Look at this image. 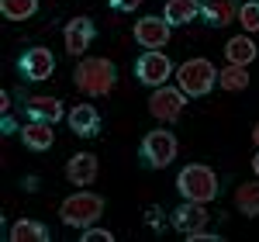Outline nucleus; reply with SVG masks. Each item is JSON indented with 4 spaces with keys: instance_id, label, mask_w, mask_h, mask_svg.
I'll return each instance as SVG.
<instances>
[{
    "instance_id": "1",
    "label": "nucleus",
    "mask_w": 259,
    "mask_h": 242,
    "mask_svg": "<svg viewBox=\"0 0 259 242\" xmlns=\"http://www.w3.org/2000/svg\"><path fill=\"white\" fill-rule=\"evenodd\" d=\"M73 83L80 87L87 97H107L114 90V83H118V69H114V62L104 59V56H87V59L76 62Z\"/></svg>"
},
{
    "instance_id": "2",
    "label": "nucleus",
    "mask_w": 259,
    "mask_h": 242,
    "mask_svg": "<svg viewBox=\"0 0 259 242\" xmlns=\"http://www.w3.org/2000/svg\"><path fill=\"white\" fill-rule=\"evenodd\" d=\"M218 173L211 170V166H204V163H190V166H183L177 177V190L183 194V201H214L218 197Z\"/></svg>"
},
{
    "instance_id": "3",
    "label": "nucleus",
    "mask_w": 259,
    "mask_h": 242,
    "mask_svg": "<svg viewBox=\"0 0 259 242\" xmlns=\"http://www.w3.org/2000/svg\"><path fill=\"white\" fill-rule=\"evenodd\" d=\"M100 215H104V197L90 194L87 187H80V194H69L59 204V218L69 228H90L94 222H100Z\"/></svg>"
},
{
    "instance_id": "4",
    "label": "nucleus",
    "mask_w": 259,
    "mask_h": 242,
    "mask_svg": "<svg viewBox=\"0 0 259 242\" xmlns=\"http://www.w3.org/2000/svg\"><path fill=\"white\" fill-rule=\"evenodd\" d=\"M177 87L187 94V97H207V94L218 87V69L204 59V56L187 59L177 69Z\"/></svg>"
},
{
    "instance_id": "5",
    "label": "nucleus",
    "mask_w": 259,
    "mask_h": 242,
    "mask_svg": "<svg viewBox=\"0 0 259 242\" xmlns=\"http://www.w3.org/2000/svg\"><path fill=\"white\" fill-rule=\"evenodd\" d=\"M180 152V142L177 135L169 132V128H156V132H149L139 145V163L145 170H162V166H169V163L177 159Z\"/></svg>"
},
{
    "instance_id": "6",
    "label": "nucleus",
    "mask_w": 259,
    "mask_h": 242,
    "mask_svg": "<svg viewBox=\"0 0 259 242\" xmlns=\"http://www.w3.org/2000/svg\"><path fill=\"white\" fill-rule=\"evenodd\" d=\"M56 73V56L45 45H28L18 56V76L24 83H41Z\"/></svg>"
},
{
    "instance_id": "7",
    "label": "nucleus",
    "mask_w": 259,
    "mask_h": 242,
    "mask_svg": "<svg viewBox=\"0 0 259 242\" xmlns=\"http://www.w3.org/2000/svg\"><path fill=\"white\" fill-rule=\"evenodd\" d=\"M173 76V62L169 56H162V49H145L139 59H135V80L145 87H162V83Z\"/></svg>"
},
{
    "instance_id": "8",
    "label": "nucleus",
    "mask_w": 259,
    "mask_h": 242,
    "mask_svg": "<svg viewBox=\"0 0 259 242\" xmlns=\"http://www.w3.org/2000/svg\"><path fill=\"white\" fill-rule=\"evenodd\" d=\"M183 107H187V94L180 90V87H156L152 94H149V114L159 121H177L183 114Z\"/></svg>"
},
{
    "instance_id": "9",
    "label": "nucleus",
    "mask_w": 259,
    "mask_h": 242,
    "mask_svg": "<svg viewBox=\"0 0 259 242\" xmlns=\"http://www.w3.org/2000/svg\"><path fill=\"white\" fill-rule=\"evenodd\" d=\"M94 38H97V24H94V18H87V14L69 18L66 28H62V42H66V52L69 56H83L94 45Z\"/></svg>"
},
{
    "instance_id": "10",
    "label": "nucleus",
    "mask_w": 259,
    "mask_h": 242,
    "mask_svg": "<svg viewBox=\"0 0 259 242\" xmlns=\"http://www.w3.org/2000/svg\"><path fill=\"white\" fill-rule=\"evenodd\" d=\"M207 208L200 201H187V204H180L177 211L169 215V225L177 228V232H183V235H194V232H200V228H207Z\"/></svg>"
},
{
    "instance_id": "11",
    "label": "nucleus",
    "mask_w": 259,
    "mask_h": 242,
    "mask_svg": "<svg viewBox=\"0 0 259 242\" xmlns=\"http://www.w3.org/2000/svg\"><path fill=\"white\" fill-rule=\"evenodd\" d=\"M169 21L166 18H142L139 24H135V42H139L142 49H162L166 42H169Z\"/></svg>"
},
{
    "instance_id": "12",
    "label": "nucleus",
    "mask_w": 259,
    "mask_h": 242,
    "mask_svg": "<svg viewBox=\"0 0 259 242\" xmlns=\"http://www.w3.org/2000/svg\"><path fill=\"white\" fill-rule=\"evenodd\" d=\"M69 128H73V135H80V139H94L100 132V111L94 104H76V107H69Z\"/></svg>"
},
{
    "instance_id": "13",
    "label": "nucleus",
    "mask_w": 259,
    "mask_h": 242,
    "mask_svg": "<svg viewBox=\"0 0 259 242\" xmlns=\"http://www.w3.org/2000/svg\"><path fill=\"white\" fill-rule=\"evenodd\" d=\"M97 156L94 152H76L73 159L66 163V180L73 183V187H90V183L97 180Z\"/></svg>"
},
{
    "instance_id": "14",
    "label": "nucleus",
    "mask_w": 259,
    "mask_h": 242,
    "mask_svg": "<svg viewBox=\"0 0 259 242\" xmlns=\"http://www.w3.org/2000/svg\"><path fill=\"white\" fill-rule=\"evenodd\" d=\"M24 111H28V121H49V125H56V121L66 118V107H62L59 97H28L24 101Z\"/></svg>"
},
{
    "instance_id": "15",
    "label": "nucleus",
    "mask_w": 259,
    "mask_h": 242,
    "mask_svg": "<svg viewBox=\"0 0 259 242\" xmlns=\"http://www.w3.org/2000/svg\"><path fill=\"white\" fill-rule=\"evenodd\" d=\"M18 135L31 152H49V149L56 145V132H52L49 121H28V125H21Z\"/></svg>"
},
{
    "instance_id": "16",
    "label": "nucleus",
    "mask_w": 259,
    "mask_h": 242,
    "mask_svg": "<svg viewBox=\"0 0 259 242\" xmlns=\"http://www.w3.org/2000/svg\"><path fill=\"white\" fill-rule=\"evenodd\" d=\"M200 18L211 28H225L232 18H239V4L235 0H200Z\"/></svg>"
},
{
    "instance_id": "17",
    "label": "nucleus",
    "mask_w": 259,
    "mask_h": 242,
    "mask_svg": "<svg viewBox=\"0 0 259 242\" xmlns=\"http://www.w3.org/2000/svg\"><path fill=\"white\" fill-rule=\"evenodd\" d=\"M162 18L169 21L173 28H183V24H190V21L200 18V0H166Z\"/></svg>"
},
{
    "instance_id": "18",
    "label": "nucleus",
    "mask_w": 259,
    "mask_h": 242,
    "mask_svg": "<svg viewBox=\"0 0 259 242\" xmlns=\"http://www.w3.org/2000/svg\"><path fill=\"white\" fill-rule=\"evenodd\" d=\"M256 56H259V49L249 35H235V38L225 42V59L232 62V66H249Z\"/></svg>"
},
{
    "instance_id": "19",
    "label": "nucleus",
    "mask_w": 259,
    "mask_h": 242,
    "mask_svg": "<svg viewBox=\"0 0 259 242\" xmlns=\"http://www.w3.org/2000/svg\"><path fill=\"white\" fill-rule=\"evenodd\" d=\"M49 239H52L49 225L35 222V218H21L11 225V242H49Z\"/></svg>"
},
{
    "instance_id": "20",
    "label": "nucleus",
    "mask_w": 259,
    "mask_h": 242,
    "mask_svg": "<svg viewBox=\"0 0 259 242\" xmlns=\"http://www.w3.org/2000/svg\"><path fill=\"white\" fill-rule=\"evenodd\" d=\"M249 83L252 80H249V69H245V66H232V62H228V66L218 73V87L228 90V94H242Z\"/></svg>"
},
{
    "instance_id": "21",
    "label": "nucleus",
    "mask_w": 259,
    "mask_h": 242,
    "mask_svg": "<svg viewBox=\"0 0 259 242\" xmlns=\"http://www.w3.org/2000/svg\"><path fill=\"white\" fill-rule=\"evenodd\" d=\"M235 208L245 218H259V180L256 183H239L235 190Z\"/></svg>"
},
{
    "instance_id": "22",
    "label": "nucleus",
    "mask_w": 259,
    "mask_h": 242,
    "mask_svg": "<svg viewBox=\"0 0 259 242\" xmlns=\"http://www.w3.org/2000/svg\"><path fill=\"white\" fill-rule=\"evenodd\" d=\"M0 14L7 21H28L38 14V0H0Z\"/></svg>"
},
{
    "instance_id": "23",
    "label": "nucleus",
    "mask_w": 259,
    "mask_h": 242,
    "mask_svg": "<svg viewBox=\"0 0 259 242\" xmlns=\"http://www.w3.org/2000/svg\"><path fill=\"white\" fill-rule=\"evenodd\" d=\"M239 24L245 28V35L259 31V0H245V4H239Z\"/></svg>"
},
{
    "instance_id": "24",
    "label": "nucleus",
    "mask_w": 259,
    "mask_h": 242,
    "mask_svg": "<svg viewBox=\"0 0 259 242\" xmlns=\"http://www.w3.org/2000/svg\"><path fill=\"white\" fill-rule=\"evenodd\" d=\"M114 235L107 232V228H97V225H90V228H83V242H111Z\"/></svg>"
},
{
    "instance_id": "25",
    "label": "nucleus",
    "mask_w": 259,
    "mask_h": 242,
    "mask_svg": "<svg viewBox=\"0 0 259 242\" xmlns=\"http://www.w3.org/2000/svg\"><path fill=\"white\" fill-rule=\"evenodd\" d=\"M145 222L152 225V232H162V208H156V204H152V208L145 211Z\"/></svg>"
},
{
    "instance_id": "26",
    "label": "nucleus",
    "mask_w": 259,
    "mask_h": 242,
    "mask_svg": "<svg viewBox=\"0 0 259 242\" xmlns=\"http://www.w3.org/2000/svg\"><path fill=\"white\" fill-rule=\"evenodd\" d=\"M107 4H111V7H114V11H121V14H132V11H135V7H139L142 0H107Z\"/></svg>"
},
{
    "instance_id": "27",
    "label": "nucleus",
    "mask_w": 259,
    "mask_h": 242,
    "mask_svg": "<svg viewBox=\"0 0 259 242\" xmlns=\"http://www.w3.org/2000/svg\"><path fill=\"white\" fill-rule=\"evenodd\" d=\"M0 111H4V114H11V94H7V90L0 94Z\"/></svg>"
},
{
    "instance_id": "28",
    "label": "nucleus",
    "mask_w": 259,
    "mask_h": 242,
    "mask_svg": "<svg viewBox=\"0 0 259 242\" xmlns=\"http://www.w3.org/2000/svg\"><path fill=\"white\" fill-rule=\"evenodd\" d=\"M4 132H7V135H11V132H21L18 125H14V118H11V114H4Z\"/></svg>"
},
{
    "instance_id": "29",
    "label": "nucleus",
    "mask_w": 259,
    "mask_h": 242,
    "mask_svg": "<svg viewBox=\"0 0 259 242\" xmlns=\"http://www.w3.org/2000/svg\"><path fill=\"white\" fill-rule=\"evenodd\" d=\"M252 173H256V180H259V149H256V156H252Z\"/></svg>"
},
{
    "instance_id": "30",
    "label": "nucleus",
    "mask_w": 259,
    "mask_h": 242,
    "mask_svg": "<svg viewBox=\"0 0 259 242\" xmlns=\"http://www.w3.org/2000/svg\"><path fill=\"white\" fill-rule=\"evenodd\" d=\"M252 142H256V149H259V121H256V128H252Z\"/></svg>"
}]
</instances>
